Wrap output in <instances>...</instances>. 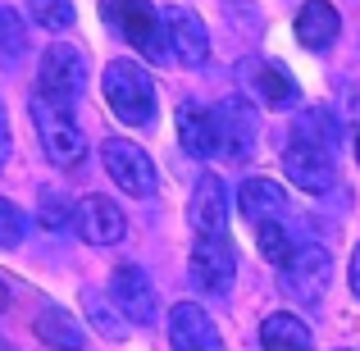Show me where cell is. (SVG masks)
I'll use <instances>...</instances> for the list:
<instances>
[{"label":"cell","mask_w":360,"mask_h":351,"mask_svg":"<svg viewBox=\"0 0 360 351\" xmlns=\"http://www.w3.org/2000/svg\"><path fill=\"white\" fill-rule=\"evenodd\" d=\"M82 315H87V328H96L101 338H110V343H128V333H132L128 315H123L105 292H87V297H82Z\"/></svg>","instance_id":"21"},{"label":"cell","mask_w":360,"mask_h":351,"mask_svg":"<svg viewBox=\"0 0 360 351\" xmlns=\"http://www.w3.org/2000/svg\"><path fill=\"white\" fill-rule=\"evenodd\" d=\"M82 87H87V60H82V51L55 42L41 55V96L60 101V106H73L82 96Z\"/></svg>","instance_id":"7"},{"label":"cell","mask_w":360,"mask_h":351,"mask_svg":"<svg viewBox=\"0 0 360 351\" xmlns=\"http://www.w3.org/2000/svg\"><path fill=\"white\" fill-rule=\"evenodd\" d=\"M73 229H78L82 242L91 246H115L123 242V233H128V215L119 210L110 196H82L78 205H73Z\"/></svg>","instance_id":"10"},{"label":"cell","mask_w":360,"mask_h":351,"mask_svg":"<svg viewBox=\"0 0 360 351\" xmlns=\"http://www.w3.org/2000/svg\"><path fill=\"white\" fill-rule=\"evenodd\" d=\"M27 51V27L9 5H0V60H18Z\"/></svg>","instance_id":"24"},{"label":"cell","mask_w":360,"mask_h":351,"mask_svg":"<svg viewBox=\"0 0 360 351\" xmlns=\"http://www.w3.org/2000/svg\"><path fill=\"white\" fill-rule=\"evenodd\" d=\"M169 343H174V351H224L214 319L196 301H178L169 310Z\"/></svg>","instance_id":"13"},{"label":"cell","mask_w":360,"mask_h":351,"mask_svg":"<svg viewBox=\"0 0 360 351\" xmlns=\"http://www.w3.org/2000/svg\"><path fill=\"white\" fill-rule=\"evenodd\" d=\"M110 292H115V306L128 315V324H155V283L141 264H119Z\"/></svg>","instance_id":"12"},{"label":"cell","mask_w":360,"mask_h":351,"mask_svg":"<svg viewBox=\"0 0 360 351\" xmlns=\"http://www.w3.org/2000/svg\"><path fill=\"white\" fill-rule=\"evenodd\" d=\"M338 32H342V18L328 0H306L297 9V42L306 51H328L338 42Z\"/></svg>","instance_id":"16"},{"label":"cell","mask_w":360,"mask_h":351,"mask_svg":"<svg viewBox=\"0 0 360 351\" xmlns=\"http://www.w3.org/2000/svg\"><path fill=\"white\" fill-rule=\"evenodd\" d=\"M5 306H9V288H5V279H0V315H5Z\"/></svg>","instance_id":"30"},{"label":"cell","mask_w":360,"mask_h":351,"mask_svg":"<svg viewBox=\"0 0 360 351\" xmlns=\"http://www.w3.org/2000/svg\"><path fill=\"white\" fill-rule=\"evenodd\" d=\"M278 274L288 297H297L301 306H319V297L328 292V279H333V260H328L324 246H297V255Z\"/></svg>","instance_id":"6"},{"label":"cell","mask_w":360,"mask_h":351,"mask_svg":"<svg viewBox=\"0 0 360 351\" xmlns=\"http://www.w3.org/2000/svg\"><path fill=\"white\" fill-rule=\"evenodd\" d=\"M41 224H46V229H55V233L69 229V224H73V205L64 201L60 192H41Z\"/></svg>","instance_id":"27"},{"label":"cell","mask_w":360,"mask_h":351,"mask_svg":"<svg viewBox=\"0 0 360 351\" xmlns=\"http://www.w3.org/2000/svg\"><path fill=\"white\" fill-rule=\"evenodd\" d=\"M238 78L260 106L278 110V106H292V101H297V82H292L288 73H283V64H274V60H242Z\"/></svg>","instance_id":"15"},{"label":"cell","mask_w":360,"mask_h":351,"mask_svg":"<svg viewBox=\"0 0 360 351\" xmlns=\"http://www.w3.org/2000/svg\"><path fill=\"white\" fill-rule=\"evenodd\" d=\"M255 242H260V255L274 264V269H283V264L297 255V233L288 229V219H264V224H255Z\"/></svg>","instance_id":"22"},{"label":"cell","mask_w":360,"mask_h":351,"mask_svg":"<svg viewBox=\"0 0 360 351\" xmlns=\"http://www.w3.org/2000/svg\"><path fill=\"white\" fill-rule=\"evenodd\" d=\"M283 169H288V178L301 187V192H315V196L338 183L333 151L315 146V141H306V137H292V146L283 151Z\"/></svg>","instance_id":"9"},{"label":"cell","mask_w":360,"mask_h":351,"mask_svg":"<svg viewBox=\"0 0 360 351\" xmlns=\"http://www.w3.org/2000/svg\"><path fill=\"white\" fill-rule=\"evenodd\" d=\"M260 347L264 351H315V333L292 310H274L260 324Z\"/></svg>","instance_id":"18"},{"label":"cell","mask_w":360,"mask_h":351,"mask_svg":"<svg viewBox=\"0 0 360 351\" xmlns=\"http://www.w3.org/2000/svg\"><path fill=\"white\" fill-rule=\"evenodd\" d=\"M32 18L46 27V32H64L73 27V0H27Z\"/></svg>","instance_id":"25"},{"label":"cell","mask_w":360,"mask_h":351,"mask_svg":"<svg viewBox=\"0 0 360 351\" xmlns=\"http://www.w3.org/2000/svg\"><path fill=\"white\" fill-rule=\"evenodd\" d=\"M27 110H32V123H37V132H41L46 160H51L55 169H78L82 155H87V141H82V128L69 115L73 106H60V101H51V96L37 91Z\"/></svg>","instance_id":"3"},{"label":"cell","mask_w":360,"mask_h":351,"mask_svg":"<svg viewBox=\"0 0 360 351\" xmlns=\"http://www.w3.org/2000/svg\"><path fill=\"white\" fill-rule=\"evenodd\" d=\"M356 160H360V132H356Z\"/></svg>","instance_id":"31"},{"label":"cell","mask_w":360,"mask_h":351,"mask_svg":"<svg viewBox=\"0 0 360 351\" xmlns=\"http://www.w3.org/2000/svg\"><path fill=\"white\" fill-rule=\"evenodd\" d=\"M101 165H105L110 178H115L119 192H128V196H150L155 192V165H150V155L137 146V141L105 137L101 141Z\"/></svg>","instance_id":"4"},{"label":"cell","mask_w":360,"mask_h":351,"mask_svg":"<svg viewBox=\"0 0 360 351\" xmlns=\"http://www.w3.org/2000/svg\"><path fill=\"white\" fill-rule=\"evenodd\" d=\"M192 279L210 297H229L233 279H238V251L229 237H196L192 246Z\"/></svg>","instance_id":"8"},{"label":"cell","mask_w":360,"mask_h":351,"mask_svg":"<svg viewBox=\"0 0 360 351\" xmlns=\"http://www.w3.org/2000/svg\"><path fill=\"white\" fill-rule=\"evenodd\" d=\"M297 137H306V141H315V146L333 151L338 146V119H333V110H324V106L306 110V115L297 119Z\"/></svg>","instance_id":"23"},{"label":"cell","mask_w":360,"mask_h":351,"mask_svg":"<svg viewBox=\"0 0 360 351\" xmlns=\"http://www.w3.org/2000/svg\"><path fill=\"white\" fill-rule=\"evenodd\" d=\"M229 187L219 174H201L196 192L187 201V219H192L196 237H229Z\"/></svg>","instance_id":"11"},{"label":"cell","mask_w":360,"mask_h":351,"mask_svg":"<svg viewBox=\"0 0 360 351\" xmlns=\"http://www.w3.org/2000/svg\"><path fill=\"white\" fill-rule=\"evenodd\" d=\"M178 137H183V151L192 160H210L214 155V128H210V110L183 101L178 106Z\"/></svg>","instance_id":"20"},{"label":"cell","mask_w":360,"mask_h":351,"mask_svg":"<svg viewBox=\"0 0 360 351\" xmlns=\"http://www.w3.org/2000/svg\"><path fill=\"white\" fill-rule=\"evenodd\" d=\"M165 32H169V51L178 55L183 64H205L210 60V32H205L201 14L196 9H183V5H169L165 9Z\"/></svg>","instance_id":"14"},{"label":"cell","mask_w":360,"mask_h":351,"mask_svg":"<svg viewBox=\"0 0 360 351\" xmlns=\"http://www.w3.org/2000/svg\"><path fill=\"white\" fill-rule=\"evenodd\" d=\"M238 210L242 219L264 224V219H283L288 215V192H283L274 178H246L238 192Z\"/></svg>","instance_id":"17"},{"label":"cell","mask_w":360,"mask_h":351,"mask_svg":"<svg viewBox=\"0 0 360 351\" xmlns=\"http://www.w3.org/2000/svg\"><path fill=\"white\" fill-rule=\"evenodd\" d=\"M347 279H352V292H356V301H360V246L352 251V269H347Z\"/></svg>","instance_id":"28"},{"label":"cell","mask_w":360,"mask_h":351,"mask_svg":"<svg viewBox=\"0 0 360 351\" xmlns=\"http://www.w3.org/2000/svg\"><path fill=\"white\" fill-rule=\"evenodd\" d=\"M210 128H214V155H224L229 165H242L255 151V110L242 96H229L224 106L210 110Z\"/></svg>","instance_id":"5"},{"label":"cell","mask_w":360,"mask_h":351,"mask_svg":"<svg viewBox=\"0 0 360 351\" xmlns=\"http://www.w3.org/2000/svg\"><path fill=\"white\" fill-rule=\"evenodd\" d=\"M37 338L60 351H82L87 343V324H78V315L64 306H41L37 310Z\"/></svg>","instance_id":"19"},{"label":"cell","mask_w":360,"mask_h":351,"mask_svg":"<svg viewBox=\"0 0 360 351\" xmlns=\"http://www.w3.org/2000/svg\"><path fill=\"white\" fill-rule=\"evenodd\" d=\"M23 237H27V215L18 210L14 201H5V196H0V251L18 246Z\"/></svg>","instance_id":"26"},{"label":"cell","mask_w":360,"mask_h":351,"mask_svg":"<svg viewBox=\"0 0 360 351\" xmlns=\"http://www.w3.org/2000/svg\"><path fill=\"white\" fill-rule=\"evenodd\" d=\"M101 91H105V106L115 110L119 123H128V128L155 123V82L137 60H110L101 73Z\"/></svg>","instance_id":"1"},{"label":"cell","mask_w":360,"mask_h":351,"mask_svg":"<svg viewBox=\"0 0 360 351\" xmlns=\"http://www.w3.org/2000/svg\"><path fill=\"white\" fill-rule=\"evenodd\" d=\"M101 18H105L137 55H146L150 64L169 55L165 14H160L150 0H101Z\"/></svg>","instance_id":"2"},{"label":"cell","mask_w":360,"mask_h":351,"mask_svg":"<svg viewBox=\"0 0 360 351\" xmlns=\"http://www.w3.org/2000/svg\"><path fill=\"white\" fill-rule=\"evenodd\" d=\"M9 160V123H5V110H0V169Z\"/></svg>","instance_id":"29"}]
</instances>
